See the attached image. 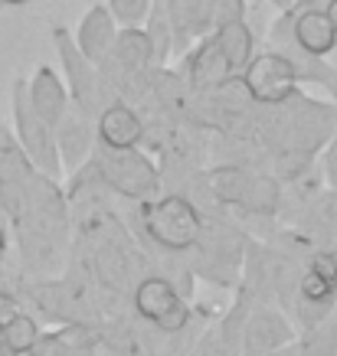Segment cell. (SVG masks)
<instances>
[{
    "mask_svg": "<svg viewBox=\"0 0 337 356\" xmlns=\"http://www.w3.org/2000/svg\"><path fill=\"white\" fill-rule=\"evenodd\" d=\"M141 219L144 232L154 245L164 252H174V255L194 252L200 236H203V213L184 193H167L144 203Z\"/></svg>",
    "mask_w": 337,
    "mask_h": 356,
    "instance_id": "obj_1",
    "label": "cell"
},
{
    "mask_svg": "<svg viewBox=\"0 0 337 356\" xmlns=\"http://www.w3.org/2000/svg\"><path fill=\"white\" fill-rule=\"evenodd\" d=\"M92 167H95V177L109 190H115L125 200H134V203H151L154 193L161 190L157 167L141 151H111V147H102L95 140Z\"/></svg>",
    "mask_w": 337,
    "mask_h": 356,
    "instance_id": "obj_2",
    "label": "cell"
},
{
    "mask_svg": "<svg viewBox=\"0 0 337 356\" xmlns=\"http://www.w3.org/2000/svg\"><path fill=\"white\" fill-rule=\"evenodd\" d=\"M53 46H56L59 63H63L69 102H72L82 115H88V118L95 121L98 115H102V108L115 102L109 86H105V79H102V72H98V65H92L86 56L79 53L76 40H72V33L65 30V26H53Z\"/></svg>",
    "mask_w": 337,
    "mask_h": 356,
    "instance_id": "obj_3",
    "label": "cell"
},
{
    "mask_svg": "<svg viewBox=\"0 0 337 356\" xmlns=\"http://www.w3.org/2000/svg\"><path fill=\"white\" fill-rule=\"evenodd\" d=\"M10 115H13V138L20 144V151L30 157L36 170L56 180L63 173L59 151H56V134L36 111H33L30 98H26V79H13L10 88Z\"/></svg>",
    "mask_w": 337,
    "mask_h": 356,
    "instance_id": "obj_4",
    "label": "cell"
},
{
    "mask_svg": "<svg viewBox=\"0 0 337 356\" xmlns=\"http://www.w3.org/2000/svg\"><path fill=\"white\" fill-rule=\"evenodd\" d=\"M134 311H138L141 321H148L154 330H164V334H177V330H184L194 321L187 294L164 275H148V278L138 281Z\"/></svg>",
    "mask_w": 337,
    "mask_h": 356,
    "instance_id": "obj_5",
    "label": "cell"
},
{
    "mask_svg": "<svg viewBox=\"0 0 337 356\" xmlns=\"http://www.w3.org/2000/svg\"><path fill=\"white\" fill-rule=\"evenodd\" d=\"M242 88L256 105L279 108L288 98L298 95V76L285 56H279L275 49H262L242 69Z\"/></svg>",
    "mask_w": 337,
    "mask_h": 356,
    "instance_id": "obj_6",
    "label": "cell"
},
{
    "mask_svg": "<svg viewBox=\"0 0 337 356\" xmlns=\"http://www.w3.org/2000/svg\"><path fill=\"white\" fill-rule=\"evenodd\" d=\"M196 255V271L210 278L213 284H233V275L240 271V261L246 255V248H242L240 238H233L226 229H210L203 222V236L196 242L194 248Z\"/></svg>",
    "mask_w": 337,
    "mask_h": 356,
    "instance_id": "obj_7",
    "label": "cell"
},
{
    "mask_svg": "<svg viewBox=\"0 0 337 356\" xmlns=\"http://www.w3.org/2000/svg\"><path fill=\"white\" fill-rule=\"evenodd\" d=\"M298 343L295 340V327L292 317L275 307V304H256V311L246 321V334H242V353L256 356V353H275L285 346ZM240 353V356H242Z\"/></svg>",
    "mask_w": 337,
    "mask_h": 356,
    "instance_id": "obj_8",
    "label": "cell"
},
{
    "mask_svg": "<svg viewBox=\"0 0 337 356\" xmlns=\"http://www.w3.org/2000/svg\"><path fill=\"white\" fill-rule=\"evenodd\" d=\"M56 151H59V163L65 173L76 177L86 161L95 151V121L82 115L76 105H69V111L63 115V121L56 124Z\"/></svg>",
    "mask_w": 337,
    "mask_h": 356,
    "instance_id": "obj_9",
    "label": "cell"
},
{
    "mask_svg": "<svg viewBox=\"0 0 337 356\" xmlns=\"http://www.w3.org/2000/svg\"><path fill=\"white\" fill-rule=\"evenodd\" d=\"M95 140L111 151H138L144 140V121L128 102H111L95 118Z\"/></svg>",
    "mask_w": 337,
    "mask_h": 356,
    "instance_id": "obj_10",
    "label": "cell"
},
{
    "mask_svg": "<svg viewBox=\"0 0 337 356\" xmlns=\"http://www.w3.org/2000/svg\"><path fill=\"white\" fill-rule=\"evenodd\" d=\"M26 98H30L33 111H36L53 131H56V124L63 121L65 111H69V105H72L65 82L59 79L56 69H49V65H36L33 79H26Z\"/></svg>",
    "mask_w": 337,
    "mask_h": 356,
    "instance_id": "obj_11",
    "label": "cell"
},
{
    "mask_svg": "<svg viewBox=\"0 0 337 356\" xmlns=\"http://www.w3.org/2000/svg\"><path fill=\"white\" fill-rule=\"evenodd\" d=\"M72 40H76L79 53L86 56L88 63L102 65L105 56L111 53L115 40H118V23L111 20V13L105 3H95V7H88L86 17L79 20V30L72 33Z\"/></svg>",
    "mask_w": 337,
    "mask_h": 356,
    "instance_id": "obj_12",
    "label": "cell"
},
{
    "mask_svg": "<svg viewBox=\"0 0 337 356\" xmlns=\"http://www.w3.org/2000/svg\"><path fill=\"white\" fill-rule=\"evenodd\" d=\"M213 7L217 0H167L177 53H184L190 40H203L207 33H213Z\"/></svg>",
    "mask_w": 337,
    "mask_h": 356,
    "instance_id": "obj_13",
    "label": "cell"
},
{
    "mask_svg": "<svg viewBox=\"0 0 337 356\" xmlns=\"http://www.w3.org/2000/svg\"><path fill=\"white\" fill-rule=\"evenodd\" d=\"M210 40L217 43L223 63H226L229 76H242V69L249 65V59L256 56V36H252L249 23H223L217 30L210 33Z\"/></svg>",
    "mask_w": 337,
    "mask_h": 356,
    "instance_id": "obj_14",
    "label": "cell"
},
{
    "mask_svg": "<svg viewBox=\"0 0 337 356\" xmlns=\"http://www.w3.org/2000/svg\"><path fill=\"white\" fill-rule=\"evenodd\" d=\"M256 294L240 288L236 291V301L229 304V311L223 314L217 321V330H219V340H223V350L229 356H240L242 353V334H246V321H249V314L256 311Z\"/></svg>",
    "mask_w": 337,
    "mask_h": 356,
    "instance_id": "obj_15",
    "label": "cell"
},
{
    "mask_svg": "<svg viewBox=\"0 0 337 356\" xmlns=\"http://www.w3.org/2000/svg\"><path fill=\"white\" fill-rule=\"evenodd\" d=\"M144 36L151 43L154 69H161L174 53V26H171L167 0H151V10H148V20H144Z\"/></svg>",
    "mask_w": 337,
    "mask_h": 356,
    "instance_id": "obj_16",
    "label": "cell"
},
{
    "mask_svg": "<svg viewBox=\"0 0 337 356\" xmlns=\"http://www.w3.org/2000/svg\"><path fill=\"white\" fill-rule=\"evenodd\" d=\"M190 76H194V86H226L233 79L226 63H223V56H219L217 43L210 36L190 53Z\"/></svg>",
    "mask_w": 337,
    "mask_h": 356,
    "instance_id": "obj_17",
    "label": "cell"
},
{
    "mask_svg": "<svg viewBox=\"0 0 337 356\" xmlns=\"http://www.w3.org/2000/svg\"><path fill=\"white\" fill-rule=\"evenodd\" d=\"M295 356H337V311L301 334V340L295 343Z\"/></svg>",
    "mask_w": 337,
    "mask_h": 356,
    "instance_id": "obj_18",
    "label": "cell"
},
{
    "mask_svg": "<svg viewBox=\"0 0 337 356\" xmlns=\"http://www.w3.org/2000/svg\"><path fill=\"white\" fill-rule=\"evenodd\" d=\"M40 324H36V317L23 311L13 324H7L0 330V350H36L40 343Z\"/></svg>",
    "mask_w": 337,
    "mask_h": 356,
    "instance_id": "obj_19",
    "label": "cell"
},
{
    "mask_svg": "<svg viewBox=\"0 0 337 356\" xmlns=\"http://www.w3.org/2000/svg\"><path fill=\"white\" fill-rule=\"evenodd\" d=\"M111 13V20L118 23V30H134L148 20V10H151V0H109L105 3Z\"/></svg>",
    "mask_w": 337,
    "mask_h": 356,
    "instance_id": "obj_20",
    "label": "cell"
},
{
    "mask_svg": "<svg viewBox=\"0 0 337 356\" xmlns=\"http://www.w3.org/2000/svg\"><path fill=\"white\" fill-rule=\"evenodd\" d=\"M308 222L324 232H337V190H324L308 203Z\"/></svg>",
    "mask_w": 337,
    "mask_h": 356,
    "instance_id": "obj_21",
    "label": "cell"
},
{
    "mask_svg": "<svg viewBox=\"0 0 337 356\" xmlns=\"http://www.w3.org/2000/svg\"><path fill=\"white\" fill-rule=\"evenodd\" d=\"M187 356H229L226 350H223V340H219V330L217 324L207 327L203 334L194 340V346H190V353Z\"/></svg>",
    "mask_w": 337,
    "mask_h": 356,
    "instance_id": "obj_22",
    "label": "cell"
},
{
    "mask_svg": "<svg viewBox=\"0 0 337 356\" xmlns=\"http://www.w3.org/2000/svg\"><path fill=\"white\" fill-rule=\"evenodd\" d=\"M246 0H217V7H213V30L223 26V23H240L246 20Z\"/></svg>",
    "mask_w": 337,
    "mask_h": 356,
    "instance_id": "obj_23",
    "label": "cell"
},
{
    "mask_svg": "<svg viewBox=\"0 0 337 356\" xmlns=\"http://www.w3.org/2000/svg\"><path fill=\"white\" fill-rule=\"evenodd\" d=\"M20 314H23L20 298H17V294H10L7 288H0V330H3L7 324H13Z\"/></svg>",
    "mask_w": 337,
    "mask_h": 356,
    "instance_id": "obj_24",
    "label": "cell"
},
{
    "mask_svg": "<svg viewBox=\"0 0 337 356\" xmlns=\"http://www.w3.org/2000/svg\"><path fill=\"white\" fill-rule=\"evenodd\" d=\"M324 180L331 184V190H337V128L324 147Z\"/></svg>",
    "mask_w": 337,
    "mask_h": 356,
    "instance_id": "obj_25",
    "label": "cell"
},
{
    "mask_svg": "<svg viewBox=\"0 0 337 356\" xmlns=\"http://www.w3.org/2000/svg\"><path fill=\"white\" fill-rule=\"evenodd\" d=\"M324 17H327V23H331V30H334V36H337V0H327L324 3Z\"/></svg>",
    "mask_w": 337,
    "mask_h": 356,
    "instance_id": "obj_26",
    "label": "cell"
},
{
    "mask_svg": "<svg viewBox=\"0 0 337 356\" xmlns=\"http://www.w3.org/2000/svg\"><path fill=\"white\" fill-rule=\"evenodd\" d=\"M3 259H7V229L0 226V265H3Z\"/></svg>",
    "mask_w": 337,
    "mask_h": 356,
    "instance_id": "obj_27",
    "label": "cell"
},
{
    "mask_svg": "<svg viewBox=\"0 0 337 356\" xmlns=\"http://www.w3.org/2000/svg\"><path fill=\"white\" fill-rule=\"evenodd\" d=\"M0 356H40L36 350H0Z\"/></svg>",
    "mask_w": 337,
    "mask_h": 356,
    "instance_id": "obj_28",
    "label": "cell"
},
{
    "mask_svg": "<svg viewBox=\"0 0 337 356\" xmlns=\"http://www.w3.org/2000/svg\"><path fill=\"white\" fill-rule=\"evenodd\" d=\"M242 356H246V353H242ZM256 356H295V343L285 346V350H275V353H256Z\"/></svg>",
    "mask_w": 337,
    "mask_h": 356,
    "instance_id": "obj_29",
    "label": "cell"
},
{
    "mask_svg": "<svg viewBox=\"0 0 337 356\" xmlns=\"http://www.w3.org/2000/svg\"><path fill=\"white\" fill-rule=\"evenodd\" d=\"M269 3H275V7H279V10H288V7H292L295 0H269Z\"/></svg>",
    "mask_w": 337,
    "mask_h": 356,
    "instance_id": "obj_30",
    "label": "cell"
},
{
    "mask_svg": "<svg viewBox=\"0 0 337 356\" xmlns=\"http://www.w3.org/2000/svg\"><path fill=\"white\" fill-rule=\"evenodd\" d=\"M3 7H23V3H30V0H0Z\"/></svg>",
    "mask_w": 337,
    "mask_h": 356,
    "instance_id": "obj_31",
    "label": "cell"
},
{
    "mask_svg": "<svg viewBox=\"0 0 337 356\" xmlns=\"http://www.w3.org/2000/svg\"><path fill=\"white\" fill-rule=\"evenodd\" d=\"M327 92H331V98H334V105H337V79L331 82V86H327Z\"/></svg>",
    "mask_w": 337,
    "mask_h": 356,
    "instance_id": "obj_32",
    "label": "cell"
},
{
    "mask_svg": "<svg viewBox=\"0 0 337 356\" xmlns=\"http://www.w3.org/2000/svg\"><path fill=\"white\" fill-rule=\"evenodd\" d=\"M0 10H3V3H0Z\"/></svg>",
    "mask_w": 337,
    "mask_h": 356,
    "instance_id": "obj_33",
    "label": "cell"
}]
</instances>
